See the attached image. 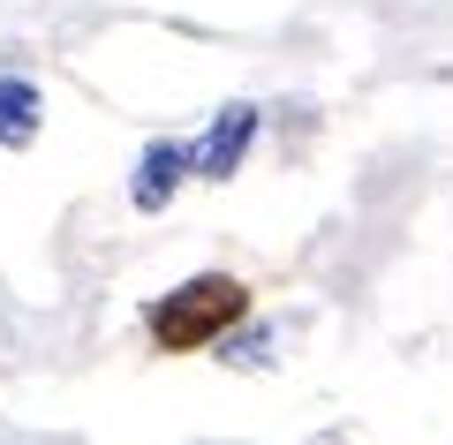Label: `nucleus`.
<instances>
[{
    "instance_id": "2",
    "label": "nucleus",
    "mask_w": 453,
    "mask_h": 445,
    "mask_svg": "<svg viewBox=\"0 0 453 445\" xmlns=\"http://www.w3.org/2000/svg\"><path fill=\"white\" fill-rule=\"evenodd\" d=\"M250 136H257V106H226L219 121L204 128V143H189V181H226L242 166Z\"/></svg>"
},
{
    "instance_id": "3",
    "label": "nucleus",
    "mask_w": 453,
    "mask_h": 445,
    "mask_svg": "<svg viewBox=\"0 0 453 445\" xmlns=\"http://www.w3.org/2000/svg\"><path fill=\"white\" fill-rule=\"evenodd\" d=\"M181 181H189V143L159 136V143H144V159H136L129 204H136V211H166V204L181 196Z\"/></svg>"
},
{
    "instance_id": "1",
    "label": "nucleus",
    "mask_w": 453,
    "mask_h": 445,
    "mask_svg": "<svg viewBox=\"0 0 453 445\" xmlns=\"http://www.w3.org/2000/svg\"><path fill=\"white\" fill-rule=\"evenodd\" d=\"M242 318H250V287L234 272H196L144 310V333L159 340V355H196L211 340H226Z\"/></svg>"
},
{
    "instance_id": "4",
    "label": "nucleus",
    "mask_w": 453,
    "mask_h": 445,
    "mask_svg": "<svg viewBox=\"0 0 453 445\" xmlns=\"http://www.w3.org/2000/svg\"><path fill=\"white\" fill-rule=\"evenodd\" d=\"M38 121H46V98L31 76H0V151H31Z\"/></svg>"
}]
</instances>
